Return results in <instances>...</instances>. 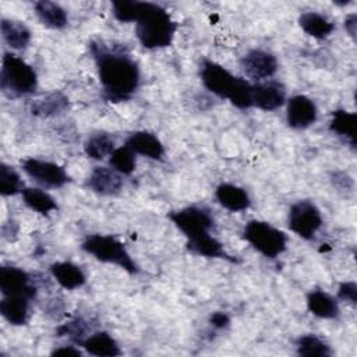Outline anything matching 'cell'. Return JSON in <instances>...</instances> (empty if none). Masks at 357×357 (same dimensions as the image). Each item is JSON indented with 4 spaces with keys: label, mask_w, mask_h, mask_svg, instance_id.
Masks as SVG:
<instances>
[{
    "label": "cell",
    "mask_w": 357,
    "mask_h": 357,
    "mask_svg": "<svg viewBox=\"0 0 357 357\" xmlns=\"http://www.w3.org/2000/svg\"><path fill=\"white\" fill-rule=\"evenodd\" d=\"M95 57L98 77L103 88V95L110 102L130 99L139 86L141 71L127 53L110 50L105 45L91 43Z\"/></svg>",
    "instance_id": "1"
},
{
    "label": "cell",
    "mask_w": 357,
    "mask_h": 357,
    "mask_svg": "<svg viewBox=\"0 0 357 357\" xmlns=\"http://www.w3.org/2000/svg\"><path fill=\"white\" fill-rule=\"evenodd\" d=\"M177 31V22L159 4L151 1L139 3L135 20V33L139 43L149 50L172 45Z\"/></svg>",
    "instance_id": "2"
},
{
    "label": "cell",
    "mask_w": 357,
    "mask_h": 357,
    "mask_svg": "<svg viewBox=\"0 0 357 357\" xmlns=\"http://www.w3.org/2000/svg\"><path fill=\"white\" fill-rule=\"evenodd\" d=\"M81 250L100 262L113 264L124 269L130 275H137L139 272L138 265L131 258L126 245L114 236L91 234L82 241Z\"/></svg>",
    "instance_id": "3"
},
{
    "label": "cell",
    "mask_w": 357,
    "mask_h": 357,
    "mask_svg": "<svg viewBox=\"0 0 357 357\" xmlns=\"http://www.w3.org/2000/svg\"><path fill=\"white\" fill-rule=\"evenodd\" d=\"M0 86L8 96H25L38 88V75L25 60L13 53H4Z\"/></svg>",
    "instance_id": "4"
},
{
    "label": "cell",
    "mask_w": 357,
    "mask_h": 357,
    "mask_svg": "<svg viewBox=\"0 0 357 357\" xmlns=\"http://www.w3.org/2000/svg\"><path fill=\"white\" fill-rule=\"evenodd\" d=\"M244 240L261 255L275 259L287 248V236L265 220H250L243 230Z\"/></svg>",
    "instance_id": "5"
},
{
    "label": "cell",
    "mask_w": 357,
    "mask_h": 357,
    "mask_svg": "<svg viewBox=\"0 0 357 357\" xmlns=\"http://www.w3.org/2000/svg\"><path fill=\"white\" fill-rule=\"evenodd\" d=\"M287 225L289 229L303 240H312L322 226L321 211L312 201H297L289 209Z\"/></svg>",
    "instance_id": "6"
},
{
    "label": "cell",
    "mask_w": 357,
    "mask_h": 357,
    "mask_svg": "<svg viewBox=\"0 0 357 357\" xmlns=\"http://www.w3.org/2000/svg\"><path fill=\"white\" fill-rule=\"evenodd\" d=\"M172 223L185 236L187 240L211 233L213 218L208 211L198 206H185L169 213Z\"/></svg>",
    "instance_id": "7"
},
{
    "label": "cell",
    "mask_w": 357,
    "mask_h": 357,
    "mask_svg": "<svg viewBox=\"0 0 357 357\" xmlns=\"http://www.w3.org/2000/svg\"><path fill=\"white\" fill-rule=\"evenodd\" d=\"M241 77L231 74L222 64L212 60H202L201 64V81L204 86L213 95L227 99L231 96Z\"/></svg>",
    "instance_id": "8"
},
{
    "label": "cell",
    "mask_w": 357,
    "mask_h": 357,
    "mask_svg": "<svg viewBox=\"0 0 357 357\" xmlns=\"http://www.w3.org/2000/svg\"><path fill=\"white\" fill-rule=\"evenodd\" d=\"M21 167L33 181L47 188H60L71 181L66 169L54 162L28 158L22 160Z\"/></svg>",
    "instance_id": "9"
},
{
    "label": "cell",
    "mask_w": 357,
    "mask_h": 357,
    "mask_svg": "<svg viewBox=\"0 0 357 357\" xmlns=\"http://www.w3.org/2000/svg\"><path fill=\"white\" fill-rule=\"evenodd\" d=\"M241 70L244 74L255 82H262L269 79L278 71L276 57L262 49L248 50L240 60Z\"/></svg>",
    "instance_id": "10"
},
{
    "label": "cell",
    "mask_w": 357,
    "mask_h": 357,
    "mask_svg": "<svg viewBox=\"0 0 357 357\" xmlns=\"http://www.w3.org/2000/svg\"><path fill=\"white\" fill-rule=\"evenodd\" d=\"M0 290L3 296H24L29 300L36 296V287L31 284L29 273L13 265L0 268Z\"/></svg>",
    "instance_id": "11"
},
{
    "label": "cell",
    "mask_w": 357,
    "mask_h": 357,
    "mask_svg": "<svg viewBox=\"0 0 357 357\" xmlns=\"http://www.w3.org/2000/svg\"><path fill=\"white\" fill-rule=\"evenodd\" d=\"M318 109L314 100L305 95H293L287 99L286 123L290 128L305 130L317 121Z\"/></svg>",
    "instance_id": "12"
},
{
    "label": "cell",
    "mask_w": 357,
    "mask_h": 357,
    "mask_svg": "<svg viewBox=\"0 0 357 357\" xmlns=\"http://www.w3.org/2000/svg\"><path fill=\"white\" fill-rule=\"evenodd\" d=\"M286 102V88L279 81L266 79L252 84V107L272 112L282 107Z\"/></svg>",
    "instance_id": "13"
},
{
    "label": "cell",
    "mask_w": 357,
    "mask_h": 357,
    "mask_svg": "<svg viewBox=\"0 0 357 357\" xmlns=\"http://www.w3.org/2000/svg\"><path fill=\"white\" fill-rule=\"evenodd\" d=\"M86 187L103 197L117 195L123 188V177L112 167L96 166L86 178Z\"/></svg>",
    "instance_id": "14"
},
{
    "label": "cell",
    "mask_w": 357,
    "mask_h": 357,
    "mask_svg": "<svg viewBox=\"0 0 357 357\" xmlns=\"http://www.w3.org/2000/svg\"><path fill=\"white\" fill-rule=\"evenodd\" d=\"M124 145L128 146L135 155H142L153 160H160L165 155V148L160 139L155 134L144 130L131 132Z\"/></svg>",
    "instance_id": "15"
},
{
    "label": "cell",
    "mask_w": 357,
    "mask_h": 357,
    "mask_svg": "<svg viewBox=\"0 0 357 357\" xmlns=\"http://www.w3.org/2000/svg\"><path fill=\"white\" fill-rule=\"evenodd\" d=\"M218 202L230 212H241L250 208L251 199L248 192L231 183H222L215 190Z\"/></svg>",
    "instance_id": "16"
},
{
    "label": "cell",
    "mask_w": 357,
    "mask_h": 357,
    "mask_svg": "<svg viewBox=\"0 0 357 357\" xmlns=\"http://www.w3.org/2000/svg\"><path fill=\"white\" fill-rule=\"evenodd\" d=\"M50 273L56 282L66 290H75L85 284L86 276L81 266L70 261H59L50 265Z\"/></svg>",
    "instance_id": "17"
},
{
    "label": "cell",
    "mask_w": 357,
    "mask_h": 357,
    "mask_svg": "<svg viewBox=\"0 0 357 357\" xmlns=\"http://www.w3.org/2000/svg\"><path fill=\"white\" fill-rule=\"evenodd\" d=\"M29 301L31 300L24 296H3L0 301V312L3 318L14 326L26 325L31 317Z\"/></svg>",
    "instance_id": "18"
},
{
    "label": "cell",
    "mask_w": 357,
    "mask_h": 357,
    "mask_svg": "<svg viewBox=\"0 0 357 357\" xmlns=\"http://www.w3.org/2000/svg\"><path fill=\"white\" fill-rule=\"evenodd\" d=\"M79 346L92 356L98 357H114L121 354V349L116 339L105 331L88 335Z\"/></svg>",
    "instance_id": "19"
},
{
    "label": "cell",
    "mask_w": 357,
    "mask_h": 357,
    "mask_svg": "<svg viewBox=\"0 0 357 357\" xmlns=\"http://www.w3.org/2000/svg\"><path fill=\"white\" fill-rule=\"evenodd\" d=\"M185 245H187V250L195 255H201L205 258H220V259H227L230 262H237V259L229 255L225 251L223 244L211 233L187 240Z\"/></svg>",
    "instance_id": "20"
},
{
    "label": "cell",
    "mask_w": 357,
    "mask_h": 357,
    "mask_svg": "<svg viewBox=\"0 0 357 357\" xmlns=\"http://www.w3.org/2000/svg\"><path fill=\"white\" fill-rule=\"evenodd\" d=\"M305 301L308 311L322 319H335L340 312L337 301L324 290H311Z\"/></svg>",
    "instance_id": "21"
},
{
    "label": "cell",
    "mask_w": 357,
    "mask_h": 357,
    "mask_svg": "<svg viewBox=\"0 0 357 357\" xmlns=\"http://www.w3.org/2000/svg\"><path fill=\"white\" fill-rule=\"evenodd\" d=\"M0 29L4 42L11 49L22 50L28 47L31 42V31L24 22L11 18H1Z\"/></svg>",
    "instance_id": "22"
},
{
    "label": "cell",
    "mask_w": 357,
    "mask_h": 357,
    "mask_svg": "<svg viewBox=\"0 0 357 357\" xmlns=\"http://www.w3.org/2000/svg\"><path fill=\"white\" fill-rule=\"evenodd\" d=\"M35 14L38 20L47 28L63 29L68 22L67 11L57 3L40 0L35 3Z\"/></svg>",
    "instance_id": "23"
},
{
    "label": "cell",
    "mask_w": 357,
    "mask_h": 357,
    "mask_svg": "<svg viewBox=\"0 0 357 357\" xmlns=\"http://www.w3.org/2000/svg\"><path fill=\"white\" fill-rule=\"evenodd\" d=\"M298 25L307 35L315 39H325L335 29V24L332 21L315 11L303 13L298 17Z\"/></svg>",
    "instance_id": "24"
},
{
    "label": "cell",
    "mask_w": 357,
    "mask_h": 357,
    "mask_svg": "<svg viewBox=\"0 0 357 357\" xmlns=\"http://www.w3.org/2000/svg\"><path fill=\"white\" fill-rule=\"evenodd\" d=\"M356 128H357V114L353 112H347L344 109H337L332 113V119L329 121V130L346 138L351 146L356 145Z\"/></svg>",
    "instance_id": "25"
},
{
    "label": "cell",
    "mask_w": 357,
    "mask_h": 357,
    "mask_svg": "<svg viewBox=\"0 0 357 357\" xmlns=\"http://www.w3.org/2000/svg\"><path fill=\"white\" fill-rule=\"evenodd\" d=\"M21 195H22L24 204L31 211H33L36 213L47 215V213L59 209V205L54 201V198L49 192H46L40 188L24 187V190L21 191Z\"/></svg>",
    "instance_id": "26"
},
{
    "label": "cell",
    "mask_w": 357,
    "mask_h": 357,
    "mask_svg": "<svg viewBox=\"0 0 357 357\" xmlns=\"http://www.w3.org/2000/svg\"><path fill=\"white\" fill-rule=\"evenodd\" d=\"M68 107V98L61 92H53L42 99H38L31 110L32 114L39 117H50L63 113Z\"/></svg>",
    "instance_id": "27"
},
{
    "label": "cell",
    "mask_w": 357,
    "mask_h": 357,
    "mask_svg": "<svg viewBox=\"0 0 357 357\" xmlns=\"http://www.w3.org/2000/svg\"><path fill=\"white\" fill-rule=\"evenodd\" d=\"M114 149V139L106 132L92 134L84 142L85 155L93 160H103L106 156H110Z\"/></svg>",
    "instance_id": "28"
},
{
    "label": "cell",
    "mask_w": 357,
    "mask_h": 357,
    "mask_svg": "<svg viewBox=\"0 0 357 357\" xmlns=\"http://www.w3.org/2000/svg\"><path fill=\"white\" fill-rule=\"evenodd\" d=\"M297 354L301 357H329L331 347L317 335L307 333L296 340Z\"/></svg>",
    "instance_id": "29"
},
{
    "label": "cell",
    "mask_w": 357,
    "mask_h": 357,
    "mask_svg": "<svg viewBox=\"0 0 357 357\" xmlns=\"http://www.w3.org/2000/svg\"><path fill=\"white\" fill-rule=\"evenodd\" d=\"M109 163H110V167L114 169L121 176H128L135 170V166H137L135 153L126 145L119 146L109 156Z\"/></svg>",
    "instance_id": "30"
},
{
    "label": "cell",
    "mask_w": 357,
    "mask_h": 357,
    "mask_svg": "<svg viewBox=\"0 0 357 357\" xmlns=\"http://www.w3.org/2000/svg\"><path fill=\"white\" fill-rule=\"evenodd\" d=\"M24 190L20 174L4 162L0 163V194L3 197H11Z\"/></svg>",
    "instance_id": "31"
},
{
    "label": "cell",
    "mask_w": 357,
    "mask_h": 357,
    "mask_svg": "<svg viewBox=\"0 0 357 357\" xmlns=\"http://www.w3.org/2000/svg\"><path fill=\"white\" fill-rule=\"evenodd\" d=\"M139 3L137 0H114L112 3L114 18L120 22H135L139 13Z\"/></svg>",
    "instance_id": "32"
},
{
    "label": "cell",
    "mask_w": 357,
    "mask_h": 357,
    "mask_svg": "<svg viewBox=\"0 0 357 357\" xmlns=\"http://www.w3.org/2000/svg\"><path fill=\"white\" fill-rule=\"evenodd\" d=\"M57 336H68L73 339L77 344H79L86 337V325L82 319H75L68 324H64L57 328L56 331Z\"/></svg>",
    "instance_id": "33"
},
{
    "label": "cell",
    "mask_w": 357,
    "mask_h": 357,
    "mask_svg": "<svg viewBox=\"0 0 357 357\" xmlns=\"http://www.w3.org/2000/svg\"><path fill=\"white\" fill-rule=\"evenodd\" d=\"M337 297L351 304L357 303V284L354 282H343L337 287Z\"/></svg>",
    "instance_id": "34"
},
{
    "label": "cell",
    "mask_w": 357,
    "mask_h": 357,
    "mask_svg": "<svg viewBox=\"0 0 357 357\" xmlns=\"http://www.w3.org/2000/svg\"><path fill=\"white\" fill-rule=\"evenodd\" d=\"M209 324L216 328V329H223L230 324V318L226 312L222 311H216L209 317Z\"/></svg>",
    "instance_id": "35"
},
{
    "label": "cell",
    "mask_w": 357,
    "mask_h": 357,
    "mask_svg": "<svg viewBox=\"0 0 357 357\" xmlns=\"http://www.w3.org/2000/svg\"><path fill=\"white\" fill-rule=\"evenodd\" d=\"M52 356H67V357H81L82 351L75 346H60L52 351Z\"/></svg>",
    "instance_id": "36"
},
{
    "label": "cell",
    "mask_w": 357,
    "mask_h": 357,
    "mask_svg": "<svg viewBox=\"0 0 357 357\" xmlns=\"http://www.w3.org/2000/svg\"><path fill=\"white\" fill-rule=\"evenodd\" d=\"M344 28L347 33L351 36V39H356V32H357V15L354 13L349 14L344 20Z\"/></svg>",
    "instance_id": "37"
},
{
    "label": "cell",
    "mask_w": 357,
    "mask_h": 357,
    "mask_svg": "<svg viewBox=\"0 0 357 357\" xmlns=\"http://www.w3.org/2000/svg\"><path fill=\"white\" fill-rule=\"evenodd\" d=\"M351 1L350 0H342V1H333V4H336V6H347V4H350Z\"/></svg>",
    "instance_id": "38"
}]
</instances>
